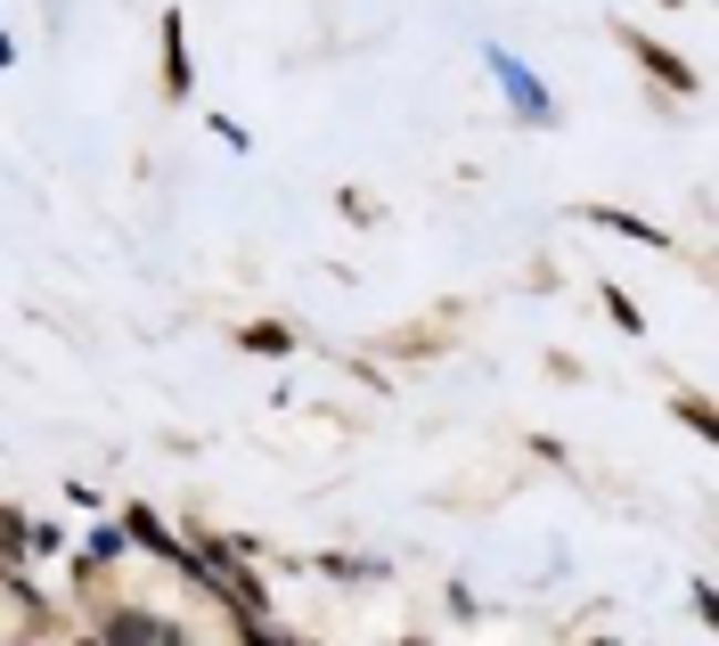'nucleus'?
<instances>
[{
	"label": "nucleus",
	"mask_w": 719,
	"mask_h": 646,
	"mask_svg": "<svg viewBox=\"0 0 719 646\" xmlns=\"http://www.w3.org/2000/svg\"><path fill=\"white\" fill-rule=\"evenodd\" d=\"M491 74L507 82V98H515V115H532V123H556V98H548V91H540V82L523 74V66H515L507 50H491Z\"/></svg>",
	"instance_id": "nucleus-1"
},
{
	"label": "nucleus",
	"mask_w": 719,
	"mask_h": 646,
	"mask_svg": "<svg viewBox=\"0 0 719 646\" xmlns=\"http://www.w3.org/2000/svg\"><path fill=\"white\" fill-rule=\"evenodd\" d=\"M629 50H638V58H646V66H654V74H663V82H670V91H695V74H687V66H679V58H670V50H663V41H646V33H629Z\"/></svg>",
	"instance_id": "nucleus-2"
},
{
	"label": "nucleus",
	"mask_w": 719,
	"mask_h": 646,
	"mask_svg": "<svg viewBox=\"0 0 719 646\" xmlns=\"http://www.w3.org/2000/svg\"><path fill=\"white\" fill-rule=\"evenodd\" d=\"M0 549H9V556L25 549V524H17V508H0Z\"/></svg>",
	"instance_id": "nucleus-4"
},
{
	"label": "nucleus",
	"mask_w": 719,
	"mask_h": 646,
	"mask_svg": "<svg viewBox=\"0 0 719 646\" xmlns=\"http://www.w3.org/2000/svg\"><path fill=\"white\" fill-rule=\"evenodd\" d=\"M74 646H107V638H74Z\"/></svg>",
	"instance_id": "nucleus-5"
},
{
	"label": "nucleus",
	"mask_w": 719,
	"mask_h": 646,
	"mask_svg": "<svg viewBox=\"0 0 719 646\" xmlns=\"http://www.w3.org/2000/svg\"><path fill=\"white\" fill-rule=\"evenodd\" d=\"M164 91H188V50H180V17H164Z\"/></svg>",
	"instance_id": "nucleus-3"
}]
</instances>
